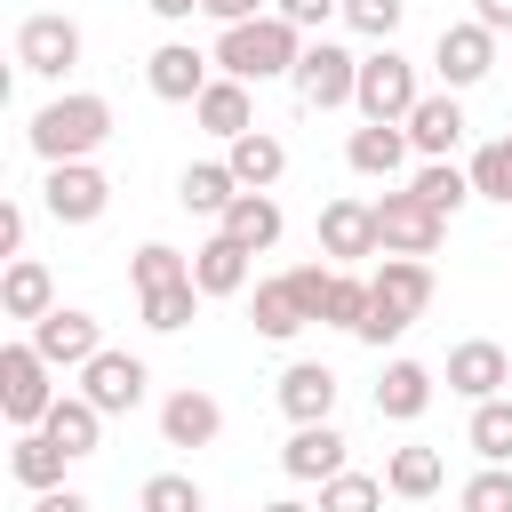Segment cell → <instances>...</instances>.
I'll use <instances>...</instances> for the list:
<instances>
[{
	"mask_svg": "<svg viewBox=\"0 0 512 512\" xmlns=\"http://www.w3.org/2000/svg\"><path fill=\"white\" fill-rule=\"evenodd\" d=\"M248 256H256V248H240V240L216 224V232L192 248V280H200V296H248Z\"/></svg>",
	"mask_w": 512,
	"mask_h": 512,
	"instance_id": "7402d4cb",
	"label": "cell"
},
{
	"mask_svg": "<svg viewBox=\"0 0 512 512\" xmlns=\"http://www.w3.org/2000/svg\"><path fill=\"white\" fill-rule=\"evenodd\" d=\"M40 208H48L56 224H96V216L112 208V176H104L96 160H56V168L40 176Z\"/></svg>",
	"mask_w": 512,
	"mask_h": 512,
	"instance_id": "52a82bcc",
	"label": "cell"
},
{
	"mask_svg": "<svg viewBox=\"0 0 512 512\" xmlns=\"http://www.w3.org/2000/svg\"><path fill=\"white\" fill-rule=\"evenodd\" d=\"M384 472H336V480H320V512H384Z\"/></svg>",
	"mask_w": 512,
	"mask_h": 512,
	"instance_id": "d590c367",
	"label": "cell"
},
{
	"mask_svg": "<svg viewBox=\"0 0 512 512\" xmlns=\"http://www.w3.org/2000/svg\"><path fill=\"white\" fill-rule=\"evenodd\" d=\"M280 472L304 480V488L336 480V472H344V432H336V416H328V424H296L288 448H280Z\"/></svg>",
	"mask_w": 512,
	"mask_h": 512,
	"instance_id": "ffe728a7",
	"label": "cell"
},
{
	"mask_svg": "<svg viewBox=\"0 0 512 512\" xmlns=\"http://www.w3.org/2000/svg\"><path fill=\"white\" fill-rule=\"evenodd\" d=\"M432 72H440V88H480L488 72H496V32L480 24V16H464V24H440V40H432Z\"/></svg>",
	"mask_w": 512,
	"mask_h": 512,
	"instance_id": "30bf717a",
	"label": "cell"
},
{
	"mask_svg": "<svg viewBox=\"0 0 512 512\" xmlns=\"http://www.w3.org/2000/svg\"><path fill=\"white\" fill-rule=\"evenodd\" d=\"M360 312H368V272H352V264H336L328 272V288H320V304H312V320L320 328H360Z\"/></svg>",
	"mask_w": 512,
	"mask_h": 512,
	"instance_id": "e575fe53",
	"label": "cell"
},
{
	"mask_svg": "<svg viewBox=\"0 0 512 512\" xmlns=\"http://www.w3.org/2000/svg\"><path fill=\"white\" fill-rule=\"evenodd\" d=\"M304 40H312V32H296L288 16H248V24H224L208 56H216V72H232V80L264 88V80H288V72H296Z\"/></svg>",
	"mask_w": 512,
	"mask_h": 512,
	"instance_id": "7a4b0ae2",
	"label": "cell"
},
{
	"mask_svg": "<svg viewBox=\"0 0 512 512\" xmlns=\"http://www.w3.org/2000/svg\"><path fill=\"white\" fill-rule=\"evenodd\" d=\"M408 120H360L352 136H344V168L352 176H368V184H392V176H408Z\"/></svg>",
	"mask_w": 512,
	"mask_h": 512,
	"instance_id": "5bb4252c",
	"label": "cell"
},
{
	"mask_svg": "<svg viewBox=\"0 0 512 512\" xmlns=\"http://www.w3.org/2000/svg\"><path fill=\"white\" fill-rule=\"evenodd\" d=\"M408 144H416L424 160H448V152L464 144V96H456V88H424L416 112H408Z\"/></svg>",
	"mask_w": 512,
	"mask_h": 512,
	"instance_id": "ac0fdd59",
	"label": "cell"
},
{
	"mask_svg": "<svg viewBox=\"0 0 512 512\" xmlns=\"http://www.w3.org/2000/svg\"><path fill=\"white\" fill-rule=\"evenodd\" d=\"M288 88H296L304 112H344L360 96V56L344 40H328V32H312L304 56H296V72H288Z\"/></svg>",
	"mask_w": 512,
	"mask_h": 512,
	"instance_id": "3957f363",
	"label": "cell"
},
{
	"mask_svg": "<svg viewBox=\"0 0 512 512\" xmlns=\"http://www.w3.org/2000/svg\"><path fill=\"white\" fill-rule=\"evenodd\" d=\"M24 336L40 344V360H48L56 376H80V368L104 352V320H96V312H80V304H56V312H48V320H32Z\"/></svg>",
	"mask_w": 512,
	"mask_h": 512,
	"instance_id": "9c48e42d",
	"label": "cell"
},
{
	"mask_svg": "<svg viewBox=\"0 0 512 512\" xmlns=\"http://www.w3.org/2000/svg\"><path fill=\"white\" fill-rule=\"evenodd\" d=\"M472 16H480L488 32H512V0H472Z\"/></svg>",
	"mask_w": 512,
	"mask_h": 512,
	"instance_id": "c3c4849f",
	"label": "cell"
},
{
	"mask_svg": "<svg viewBox=\"0 0 512 512\" xmlns=\"http://www.w3.org/2000/svg\"><path fill=\"white\" fill-rule=\"evenodd\" d=\"M216 224H224L240 248H256V256H264V248H280V232H288V216H280V200H272V192H240Z\"/></svg>",
	"mask_w": 512,
	"mask_h": 512,
	"instance_id": "f546056e",
	"label": "cell"
},
{
	"mask_svg": "<svg viewBox=\"0 0 512 512\" xmlns=\"http://www.w3.org/2000/svg\"><path fill=\"white\" fill-rule=\"evenodd\" d=\"M24 232H32V208L8 200V208H0V256H24Z\"/></svg>",
	"mask_w": 512,
	"mask_h": 512,
	"instance_id": "ee69618b",
	"label": "cell"
},
{
	"mask_svg": "<svg viewBox=\"0 0 512 512\" xmlns=\"http://www.w3.org/2000/svg\"><path fill=\"white\" fill-rule=\"evenodd\" d=\"M440 480H448V456H440V448H424V440H408V448H392V456H384V488H392L400 504L440 496Z\"/></svg>",
	"mask_w": 512,
	"mask_h": 512,
	"instance_id": "4316f807",
	"label": "cell"
},
{
	"mask_svg": "<svg viewBox=\"0 0 512 512\" xmlns=\"http://www.w3.org/2000/svg\"><path fill=\"white\" fill-rule=\"evenodd\" d=\"M256 512H320V504H304V496H272V504H256Z\"/></svg>",
	"mask_w": 512,
	"mask_h": 512,
	"instance_id": "681fc988",
	"label": "cell"
},
{
	"mask_svg": "<svg viewBox=\"0 0 512 512\" xmlns=\"http://www.w3.org/2000/svg\"><path fill=\"white\" fill-rule=\"evenodd\" d=\"M32 512H88V496H80V488H40Z\"/></svg>",
	"mask_w": 512,
	"mask_h": 512,
	"instance_id": "bcb514c9",
	"label": "cell"
},
{
	"mask_svg": "<svg viewBox=\"0 0 512 512\" xmlns=\"http://www.w3.org/2000/svg\"><path fill=\"white\" fill-rule=\"evenodd\" d=\"M248 320H256V336H264V344H288L296 328H312V312H304V296H296V280H288V272H272V280H256V288H248Z\"/></svg>",
	"mask_w": 512,
	"mask_h": 512,
	"instance_id": "cb8c5ba5",
	"label": "cell"
},
{
	"mask_svg": "<svg viewBox=\"0 0 512 512\" xmlns=\"http://www.w3.org/2000/svg\"><path fill=\"white\" fill-rule=\"evenodd\" d=\"M64 464H80V456H72V448H56V440H48L40 424L8 440V472H16V480H24L32 496H40V488H64Z\"/></svg>",
	"mask_w": 512,
	"mask_h": 512,
	"instance_id": "f1b7e54d",
	"label": "cell"
},
{
	"mask_svg": "<svg viewBox=\"0 0 512 512\" xmlns=\"http://www.w3.org/2000/svg\"><path fill=\"white\" fill-rule=\"evenodd\" d=\"M168 280H192V256L168 248V240H144V248L128 256V288L144 296V288H168Z\"/></svg>",
	"mask_w": 512,
	"mask_h": 512,
	"instance_id": "8d00e7d4",
	"label": "cell"
},
{
	"mask_svg": "<svg viewBox=\"0 0 512 512\" xmlns=\"http://www.w3.org/2000/svg\"><path fill=\"white\" fill-rule=\"evenodd\" d=\"M400 16H408V0H344V24H352L360 40H392Z\"/></svg>",
	"mask_w": 512,
	"mask_h": 512,
	"instance_id": "b9f144b4",
	"label": "cell"
},
{
	"mask_svg": "<svg viewBox=\"0 0 512 512\" xmlns=\"http://www.w3.org/2000/svg\"><path fill=\"white\" fill-rule=\"evenodd\" d=\"M408 192H416L424 208H440V216H456L464 200H480V192H472V168H456V160H416V168H408Z\"/></svg>",
	"mask_w": 512,
	"mask_h": 512,
	"instance_id": "1f68e13d",
	"label": "cell"
},
{
	"mask_svg": "<svg viewBox=\"0 0 512 512\" xmlns=\"http://www.w3.org/2000/svg\"><path fill=\"white\" fill-rule=\"evenodd\" d=\"M144 8H152L160 24H192V16H200V0H144Z\"/></svg>",
	"mask_w": 512,
	"mask_h": 512,
	"instance_id": "7dc6e473",
	"label": "cell"
},
{
	"mask_svg": "<svg viewBox=\"0 0 512 512\" xmlns=\"http://www.w3.org/2000/svg\"><path fill=\"white\" fill-rule=\"evenodd\" d=\"M272 16H288L296 32H328V16H344V0H272Z\"/></svg>",
	"mask_w": 512,
	"mask_h": 512,
	"instance_id": "7bdbcfd3",
	"label": "cell"
},
{
	"mask_svg": "<svg viewBox=\"0 0 512 512\" xmlns=\"http://www.w3.org/2000/svg\"><path fill=\"white\" fill-rule=\"evenodd\" d=\"M80 56H88V32H80L64 8H40V16L16 24V64H24L32 80H72Z\"/></svg>",
	"mask_w": 512,
	"mask_h": 512,
	"instance_id": "5b68a950",
	"label": "cell"
},
{
	"mask_svg": "<svg viewBox=\"0 0 512 512\" xmlns=\"http://www.w3.org/2000/svg\"><path fill=\"white\" fill-rule=\"evenodd\" d=\"M368 296H376V304H400V312L416 320V312L432 304V264H424V256H384V264L368 272Z\"/></svg>",
	"mask_w": 512,
	"mask_h": 512,
	"instance_id": "83f0119b",
	"label": "cell"
},
{
	"mask_svg": "<svg viewBox=\"0 0 512 512\" xmlns=\"http://www.w3.org/2000/svg\"><path fill=\"white\" fill-rule=\"evenodd\" d=\"M320 256H328V264L384 256V240H376V200H360V192H336V200H320Z\"/></svg>",
	"mask_w": 512,
	"mask_h": 512,
	"instance_id": "8fae6325",
	"label": "cell"
},
{
	"mask_svg": "<svg viewBox=\"0 0 512 512\" xmlns=\"http://www.w3.org/2000/svg\"><path fill=\"white\" fill-rule=\"evenodd\" d=\"M472 192L496 200V208H512V136H488L472 152Z\"/></svg>",
	"mask_w": 512,
	"mask_h": 512,
	"instance_id": "f35d334b",
	"label": "cell"
},
{
	"mask_svg": "<svg viewBox=\"0 0 512 512\" xmlns=\"http://www.w3.org/2000/svg\"><path fill=\"white\" fill-rule=\"evenodd\" d=\"M440 384H448L456 400H496V392L512 384V352H504L496 336H464V344H448Z\"/></svg>",
	"mask_w": 512,
	"mask_h": 512,
	"instance_id": "7c38bea8",
	"label": "cell"
},
{
	"mask_svg": "<svg viewBox=\"0 0 512 512\" xmlns=\"http://www.w3.org/2000/svg\"><path fill=\"white\" fill-rule=\"evenodd\" d=\"M200 304H208V296H200V280H168V288H144V296H136V312H144V328H152V336L192 328V320H200Z\"/></svg>",
	"mask_w": 512,
	"mask_h": 512,
	"instance_id": "d6a6232c",
	"label": "cell"
},
{
	"mask_svg": "<svg viewBox=\"0 0 512 512\" xmlns=\"http://www.w3.org/2000/svg\"><path fill=\"white\" fill-rule=\"evenodd\" d=\"M224 432V408H216V392H200V384H176L168 400H160V440L168 448H208Z\"/></svg>",
	"mask_w": 512,
	"mask_h": 512,
	"instance_id": "d6986e66",
	"label": "cell"
},
{
	"mask_svg": "<svg viewBox=\"0 0 512 512\" xmlns=\"http://www.w3.org/2000/svg\"><path fill=\"white\" fill-rule=\"evenodd\" d=\"M176 200H184L192 216H224V208L240 200V176H232V160H192V168L176 176Z\"/></svg>",
	"mask_w": 512,
	"mask_h": 512,
	"instance_id": "4dcf8cb0",
	"label": "cell"
},
{
	"mask_svg": "<svg viewBox=\"0 0 512 512\" xmlns=\"http://www.w3.org/2000/svg\"><path fill=\"white\" fill-rule=\"evenodd\" d=\"M432 392H440V376H432L424 360L392 352V360H384V376H376V416H384V424H416V416L432 408Z\"/></svg>",
	"mask_w": 512,
	"mask_h": 512,
	"instance_id": "e0dca14e",
	"label": "cell"
},
{
	"mask_svg": "<svg viewBox=\"0 0 512 512\" xmlns=\"http://www.w3.org/2000/svg\"><path fill=\"white\" fill-rule=\"evenodd\" d=\"M456 512H512V464H480L456 488Z\"/></svg>",
	"mask_w": 512,
	"mask_h": 512,
	"instance_id": "ab89813d",
	"label": "cell"
},
{
	"mask_svg": "<svg viewBox=\"0 0 512 512\" xmlns=\"http://www.w3.org/2000/svg\"><path fill=\"white\" fill-rule=\"evenodd\" d=\"M48 408H56V368L40 360V344H32V336L0 344V416H8L16 432H32Z\"/></svg>",
	"mask_w": 512,
	"mask_h": 512,
	"instance_id": "277c9868",
	"label": "cell"
},
{
	"mask_svg": "<svg viewBox=\"0 0 512 512\" xmlns=\"http://www.w3.org/2000/svg\"><path fill=\"white\" fill-rule=\"evenodd\" d=\"M464 448H472L480 464H512V392H496V400H472Z\"/></svg>",
	"mask_w": 512,
	"mask_h": 512,
	"instance_id": "836d02e7",
	"label": "cell"
},
{
	"mask_svg": "<svg viewBox=\"0 0 512 512\" xmlns=\"http://www.w3.org/2000/svg\"><path fill=\"white\" fill-rule=\"evenodd\" d=\"M40 432H48L56 448H72V456H96V448H104V408H96L88 392H56V408L40 416Z\"/></svg>",
	"mask_w": 512,
	"mask_h": 512,
	"instance_id": "484cf974",
	"label": "cell"
},
{
	"mask_svg": "<svg viewBox=\"0 0 512 512\" xmlns=\"http://www.w3.org/2000/svg\"><path fill=\"white\" fill-rule=\"evenodd\" d=\"M192 120L216 136V144H232V136H248L256 128V96H248V80H232V72H216L208 88H200V104H192Z\"/></svg>",
	"mask_w": 512,
	"mask_h": 512,
	"instance_id": "44dd1931",
	"label": "cell"
},
{
	"mask_svg": "<svg viewBox=\"0 0 512 512\" xmlns=\"http://www.w3.org/2000/svg\"><path fill=\"white\" fill-rule=\"evenodd\" d=\"M200 16H216V32H224V24H248V16H272V0H200Z\"/></svg>",
	"mask_w": 512,
	"mask_h": 512,
	"instance_id": "f6af8a7d",
	"label": "cell"
},
{
	"mask_svg": "<svg viewBox=\"0 0 512 512\" xmlns=\"http://www.w3.org/2000/svg\"><path fill=\"white\" fill-rule=\"evenodd\" d=\"M24 144H32L40 168H56V160H96V152L112 144V104H104L96 88H64V96H48V104L24 120Z\"/></svg>",
	"mask_w": 512,
	"mask_h": 512,
	"instance_id": "6da1fadb",
	"label": "cell"
},
{
	"mask_svg": "<svg viewBox=\"0 0 512 512\" xmlns=\"http://www.w3.org/2000/svg\"><path fill=\"white\" fill-rule=\"evenodd\" d=\"M336 392H344V376H336L328 360H288L280 384H272V400H280L288 424H328V416H336Z\"/></svg>",
	"mask_w": 512,
	"mask_h": 512,
	"instance_id": "2e32d148",
	"label": "cell"
},
{
	"mask_svg": "<svg viewBox=\"0 0 512 512\" xmlns=\"http://www.w3.org/2000/svg\"><path fill=\"white\" fill-rule=\"evenodd\" d=\"M0 312L8 320H48L56 312V272L40 264V256H8V272H0Z\"/></svg>",
	"mask_w": 512,
	"mask_h": 512,
	"instance_id": "603a6c76",
	"label": "cell"
},
{
	"mask_svg": "<svg viewBox=\"0 0 512 512\" xmlns=\"http://www.w3.org/2000/svg\"><path fill=\"white\" fill-rule=\"evenodd\" d=\"M144 384H152V368H144L136 352H112V344L80 368V392H88L104 416H136V408H144Z\"/></svg>",
	"mask_w": 512,
	"mask_h": 512,
	"instance_id": "9a60e30c",
	"label": "cell"
},
{
	"mask_svg": "<svg viewBox=\"0 0 512 512\" xmlns=\"http://www.w3.org/2000/svg\"><path fill=\"white\" fill-rule=\"evenodd\" d=\"M376 240H384V256H440L448 216H440V208H424V200L400 184V192H384V200H376Z\"/></svg>",
	"mask_w": 512,
	"mask_h": 512,
	"instance_id": "ba28073f",
	"label": "cell"
},
{
	"mask_svg": "<svg viewBox=\"0 0 512 512\" xmlns=\"http://www.w3.org/2000/svg\"><path fill=\"white\" fill-rule=\"evenodd\" d=\"M408 328H416V320H408L400 304H376V296H368V312H360V328H352V336H360L368 352H392V344H400Z\"/></svg>",
	"mask_w": 512,
	"mask_h": 512,
	"instance_id": "60d3db41",
	"label": "cell"
},
{
	"mask_svg": "<svg viewBox=\"0 0 512 512\" xmlns=\"http://www.w3.org/2000/svg\"><path fill=\"white\" fill-rule=\"evenodd\" d=\"M136 512H208V496H200L192 472H152V480L136 488Z\"/></svg>",
	"mask_w": 512,
	"mask_h": 512,
	"instance_id": "74e56055",
	"label": "cell"
},
{
	"mask_svg": "<svg viewBox=\"0 0 512 512\" xmlns=\"http://www.w3.org/2000/svg\"><path fill=\"white\" fill-rule=\"evenodd\" d=\"M416 96H424L416 64H408L392 40H376V48L360 56V96H352V112H360V120H408Z\"/></svg>",
	"mask_w": 512,
	"mask_h": 512,
	"instance_id": "8992f818",
	"label": "cell"
},
{
	"mask_svg": "<svg viewBox=\"0 0 512 512\" xmlns=\"http://www.w3.org/2000/svg\"><path fill=\"white\" fill-rule=\"evenodd\" d=\"M208 80H216V56H200L192 40H160V48L144 56V88H152L160 104H200Z\"/></svg>",
	"mask_w": 512,
	"mask_h": 512,
	"instance_id": "4fadbf2b",
	"label": "cell"
},
{
	"mask_svg": "<svg viewBox=\"0 0 512 512\" xmlns=\"http://www.w3.org/2000/svg\"><path fill=\"white\" fill-rule=\"evenodd\" d=\"M224 160H232L240 192H272V184L288 176V144H280L272 128H248V136H232V144H224Z\"/></svg>",
	"mask_w": 512,
	"mask_h": 512,
	"instance_id": "d4e9b609",
	"label": "cell"
}]
</instances>
